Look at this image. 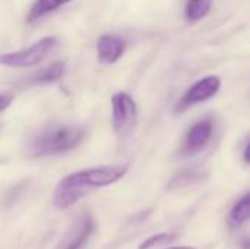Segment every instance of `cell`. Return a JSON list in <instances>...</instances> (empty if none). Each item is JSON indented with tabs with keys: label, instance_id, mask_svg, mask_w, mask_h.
Wrapping results in <instances>:
<instances>
[{
	"label": "cell",
	"instance_id": "6da1fadb",
	"mask_svg": "<svg viewBox=\"0 0 250 249\" xmlns=\"http://www.w3.org/2000/svg\"><path fill=\"white\" fill-rule=\"evenodd\" d=\"M127 173V166H101L81 170L63 178L53 194V204L59 210L70 208L95 188L110 186Z\"/></svg>",
	"mask_w": 250,
	"mask_h": 249
},
{
	"label": "cell",
	"instance_id": "7a4b0ae2",
	"mask_svg": "<svg viewBox=\"0 0 250 249\" xmlns=\"http://www.w3.org/2000/svg\"><path fill=\"white\" fill-rule=\"evenodd\" d=\"M86 135V129L81 125L50 126L35 135L29 144L32 157L64 154L81 145Z\"/></svg>",
	"mask_w": 250,
	"mask_h": 249
},
{
	"label": "cell",
	"instance_id": "3957f363",
	"mask_svg": "<svg viewBox=\"0 0 250 249\" xmlns=\"http://www.w3.org/2000/svg\"><path fill=\"white\" fill-rule=\"evenodd\" d=\"M57 45V38L56 37H44L34 43L31 47L18 50V51H10V53H1L0 54V65L7 66V68H28V66H35L41 63L50 51Z\"/></svg>",
	"mask_w": 250,
	"mask_h": 249
},
{
	"label": "cell",
	"instance_id": "277c9868",
	"mask_svg": "<svg viewBox=\"0 0 250 249\" xmlns=\"http://www.w3.org/2000/svg\"><path fill=\"white\" fill-rule=\"evenodd\" d=\"M220 88H221V79L215 75H209V76L199 79L182 95V98L176 104L174 112L182 113L195 104H199L212 98L220 91Z\"/></svg>",
	"mask_w": 250,
	"mask_h": 249
},
{
	"label": "cell",
	"instance_id": "5b68a950",
	"mask_svg": "<svg viewBox=\"0 0 250 249\" xmlns=\"http://www.w3.org/2000/svg\"><path fill=\"white\" fill-rule=\"evenodd\" d=\"M138 109L135 100L127 92H116L111 97V117L116 132L129 129L136 119Z\"/></svg>",
	"mask_w": 250,
	"mask_h": 249
},
{
	"label": "cell",
	"instance_id": "8992f818",
	"mask_svg": "<svg viewBox=\"0 0 250 249\" xmlns=\"http://www.w3.org/2000/svg\"><path fill=\"white\" fill-rule=\"evenodd\" d=\"M212 135H214V122L211 119L199 120L189 129V132L185 138L182 154L185 157H190V156L201 153L208 145Z\"/></svg>",
	"mask_w": 250,
	"mask_h": 249
},
{
	"label": "cell",
	"instance_id": "52a82bcc",
	"mask_svg": "<svg viewBox=\"0 0 250 249\" xmlns=\"http://www.w3.org/2000/svg\"><path fill=\"white\" fill-rule=\"evenodd\" d=\"M95 230V220L89 213L81 214L72 225L60 249H82Z\"/></svg>",
	"mask_w": 250,
	"mask_h": 249
},
{
	"label": "cell",
	"instance_id": "ba28073f",
	"mask_svg": "<svg viewBox=\"0 0 250 249\" xmlns=\"http://www.w3.org/2000/svg\"><path fill=\"white\" fill-rule=\"evenodd\" d=\"M126 51V43L123 38L111 34H104L98 38L97 54L98 60L104 65L116 63Z\"/></svg>",
	"mask_w": 250,
	"mask_h": 249
},
{
	"label": "cell",
	"instance_id": "9c48e42d",
	"mask_svg": "<svg viewBox=\"0 0 250 249\" xmlns=\"http://www.w3.org/2000/svg\"><path fill=\"white\" fill-rule=\"evenodd\" d=\"M70 1L72 0H37L32 4L29 13L26 16V22H29V23L35 22L37 19H40V18H42V16L54 12V10H57L60 6H64V4H67Z\"/></svg>",
	"mask_w": 250,
	"mask_h": 249
},
{
	"label": "cell",
	"instance_id": "30bf717a",
	"mask_svg": "<svg viewBox=\"0 0 250 249\" xmlns=\"http://www.w3.org/2000/svg\"><path fill=\"white\" fill-rule=\"evenodd\" d=\"M214 0H186V7H185V15L189 22H198L204 19L211 7H212Z\"/></svg>",
	"mask_w": 250,
	"mask_h": 249
},
{
	"label": "cell",
	"instance_id": "8fae6325",
	"mask_svg": "<svg viewBox=\"0 0 250 249\" xmlns=\"http://www.w3.org/2000/svg\"><path fill=\"white\" fill-rule=\"evenodd\" d=\"M250 216V195L246 194L240 198L230 211V223L233 226H242L248 222Z\"/></svg>",
	"mask_w": 250,
	"mask_h": 249
},
{
	"label": "cell",
	"instance_id": "7c38bea8",
	"mask_svg": "<svg viewBox=\"0 0 250 249\" xmlns=\"http://www.w3.org/2000/svg\"><path fill=\"white\" fill-rule=\"evenodd\" d=\"M63 73H64V63L56 62V63L47 66L45 69L40 70L37 75H34L32 82L34 84H50V82L60 79L63 76Z\"/></svg>",
	"mask_w": 250,
	"mask_h": 249
},
{
	"label": "cell",
	"instance_id": "4fadbf2b",
	"mask_svg": "<svg viewBox=\"0 0 250 249\" xmlns=\"http://www.w3.org/2000/svg\"><path fill=\"white\" fill-rule=\"evenodd\" d=\"M177 235L174 233H160V235H154V236H149L146 241H144L139 249H151L157 248V247H163V245H167L173 241H176Z\"/></svg>",
	"mask_w": 250,
	"mask_h": 249
},
{
	"label": "cell",
	"instance_id": "5bb4252c",
	"mask_svg": "<svg viewBox=\"0 0 250 249\" xmlns=\"http://www.w3.org/2000/svg\"><path fill=\"white\" fill-rule=\"evenodd\" d=\"M13 101V95L12 94H0V113L4 112Z\"/></svg>",
	"mask_w": 250,
	"mask_h": 249
},
{
	"label": "cell",
	"instance_id": "9a60e30c",
	"mask_svg": "<svg viewBox=\"0 0 250 249\" xmlns=\"http://www.w3.org/2000/svg\"><path fill=\"white\" fill-rule=\"evenodd\" d=\"M249 151H250V144H246V148H245V163H249Z\"/></svg>",
	"mask_w": 250,
	"mask_h": 249
},
{
	"label": "cell",
	"instance_id": "2e32d148",
	"mask_svg": "<svg viewBox=\"0 0 250 249\" xmlns=\"http://www.w3.org/2000/svg\"><path fill=\"white\" fill-rule=\"evenodd\" d=\"M170 249H196V248H192V247H179V248H170Z\"/></svg>",
	"mask_w": 250,
	"mask_h": 249
}]
</instances>
